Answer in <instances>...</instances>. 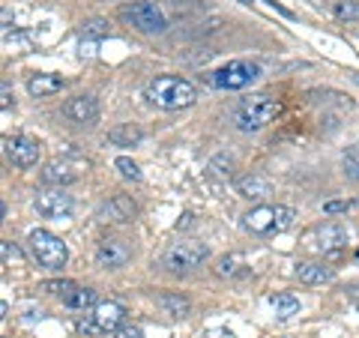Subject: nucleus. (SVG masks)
<instances>
[{
  "label": "nucleus",
  "mask_w": 359,
  "mask_h": 338,
  "mask_svg": "<svg viewBox=\"0 0 359 338\" xmlns=\"http://www.w3.org/2000/svg\"><path fill=\"white\" fill-rule=\"evenodd\" d=\"M345 171H347V177H354L359 180V147H350V150L345 153Z\"/></svg>",
  "instance_id": "obj_28"
},
{
  "label": "nucleus",
  "mask_w": 359,
  "mask_h": 338,
  "mask_svg": "<svg viewBox=\"0 0 359 338\" xmlns=\"http://www.w3.org/2000/svg\"><path fill=\"white\" fill-rule=\"evenodd\" d=\"M314 240H317L314 245L321 252H338L347 245V228L336 225V221H326V225H321L314 230Z\"/></svg>",
  "instance_id": "obj_13"
},
{
  "label": "nucleus",
  "mask_w": 359,
  "mask_h": 338,
  "mask_svg": "<svg viewBox=\"0 0 359 338\" xmlns=\"http://www.w3.org/2000/svg\"><path fill=\"white\" fill-rule=\"evenodd\" d=\"M269 302H273L275 315H279L282 320H288L299 311V300L297 296H290V293H275V296H269Z\"/></svg>",
  "instance_id": "obj_22"
},
{
  "label": "nucleus",
  "mask_w": 359,
  "mask_h": 338,
  "mask_svg": "<svg viewBox=\"0 0 359 338\" xmlns=\"http://www.w3.org/2000/svg\"><path fill=\"white\" fill-rule=\"evenodd\" d=\"M132 261V249L123 240H102L96 245V263L102 269H120Z\"/></svg>",
  "instance_id": "obj_11"
},
{
  "label": "nucleus",
  "mask_w": 359,
  "mask_h": 338,
  "mask_svg": "<svg viewBox=\"0 0 359 338\" xmlns=\"http://www.w3.org/2000/svg\"><path fill=\"white\" fill-rule=\"evenodd\" d=\"M210 171L213 174H219V177H231L234 174V159L227 153H219L213 162H210Z\"/></svg>",
  "instance_id": "obj_24"
},
{
  "label": "nucleus",
  "mask_w": 359,
  "mask_h": 338,
  "mask_svg": "<svg viewBox=\"0 0 359 338\" xmlns=\"http://www.w3.org/2000/svg\"><path fill=\"white\" fill-rule=\"evenodd\" d=\"M123 317H126V309L120 302H99L93 311H87L78 320V329L84 335H108L123 326Z\"/></svg>",
  "instance_id": "obj_6"
},
{
  "label": "nucleus",
  "mask_w": 359,
  "mask_h": 338,
  "mask_svg": "<svg viewBox=\"0 0 359 338\" xmlns=\"http://www.w3.org/2000/svg\"><path fill=\"white\" fill-rule=\"evenodd\" d=\"M27 245H30V258H34L42 269H51V273H60L69 261V249L60 237H54L51 230H30L27 234Z\"/></svg>",
  "instance_id": "obj_3"
},
{
  "label": "nucleus",
  "mask_w": 359,
  "mask_h": 338,
  "mask_svg": "<svg viewBox=\"0 0 359 338\" xmlns=\"http://www.w3.org/2000/svg\"><path fill=\"white\" fill-rule=\"evenodd\" d=\"M108 141L114 147H135V144L144 141V132L138 126H132V123H123V126H114L108 132Z\"/></svg>",
  "instance_id": "obj_18"
},
{
  "label": "nucleus",
  "mask_w": 359,
  "mask_h": 338,
  "mask_svg": "<svg viewBox=\"0 0 359 338\" xmlns=\"http://www.w3.org/2000/svg\"><path fill=\"white\" fill-rule=\"evenodd\" d=\"M63 114L72 123H81V126H90V123L99 120V102L93 96H72L66 105H63Z\"/></svg>",
  "instance_id": "obj_12"
},
{
  "label": "nucleus",
  "mask_w": 359,
  "mask_h": 338,
  "mask_svg": "<svg viewBox=\"0 0 359 338\" xmlns=\"http://www.w3.org/2000/svg\"><path fill=\"white\" fill-rule=\"evenodd\" d=\"M0 105H3V108H10V105H12V93H10V84H3V99H0Z\"/></svg>",
  "instance_id": "obj_33"
},
{
  "label": "nucleus",
  "mask_w": 359,
  "mask_h": 338,
  "mask_svg": "<svg viewBox=\"0 0 359 338\" xmlns=\"http://www.w3.org/2000/svg\"><path fill=\"white\" fill-rule=\"evenodd\" d=\"M120 19H123L129 27H135L138 33H165L168 30V15L159 3H153V0L126 3L123 10H120Z\"/></svg>",
  "instance_id": "obj_5"
},
{
  "label": "nucleus",
  "mask_w": 359,
  "mask_h": 338,
  "mask_svg": "<svg viewBox=\"0 0 359 338\" xmlns=\"http://www.w3.org/2000/svg\"><path fill=\"white\" fill-rule=\"evenodd\" d=\"M354 204L350 201H330V204H323V213H330V216H336V213H347Z\"/></svg>",
  "instance_id": "obj_32"
},
{
  "label": "nucleus",
  "mask_w": 359,
  "mask_h": 338,
  "mask_svg": "<svg viewBox=\"0 0 359 338\" xmlns=\"http://www.w3.org/2000/svg\"><path fill=\"white\" fill-rule=\"evenodd\" d=\"M293 221H297V210L293 207H284V204H260V207L249 210L243 216V228L251 230V234H282L288 230Z\"/></svg>",
  "instance_id": "obj_2"
},
{
  "label": "nucleus",
  "mask_w": 359,
  "mask_h": 338,
  "mask_svg": "<svg viewBox=\"0 0 359 338\" xmlns=\"http://www.w3.org/2000/svg\"><path fill=\"white\" fill-rule=\"evenodd\" d=\"M260 78V66L251 60H231L222 69H216L210 75V84L216 90H246Z\"/></svg>",
  "instance_id": "obj_7"
},
{
  "label": "nucleus",
  "mask_w": 359,
  "mask_h": 338,
  "mask_svg": "<svg viewBox=\"0 0 359 338\" xmlns=\"http://www.w3.org/2000/svg\"><path fill=\"white\" fill-rule=\"evenodd\" d=\"M297 276H299V282H303V285H323V282H332V269L323 267V263H299Z\"/></svg>",
  "instance_id": "obj_19"
},
{
  "label": "nucleus",
  "mask_w": 359,
  "mask_h": 338,
  "mask_svg": "<svg viewBox=\"0 0 359 338\" xmlns=\"http://www.w3.org/2000/svg\"><path fill=\"white\" fill-rule=\"evenodd\" d=\"M332 12H336V19H341V21H356L359 19V3L356 0H341V3L332 6Z\"/></svg>",
  "instance_id": "obj_23"
},
{
  "label": "nucleus",
  "mask_w": 359,
  "mask_h": 338,
  "mask_svg": "<svg viewBox=\"0 0 359 338\" xmlns=\"http://www.w3.org/2000/svg\"><path fill=\"white\" fill-rule=\"evenodd\" d=\"M240 3H243V6H251V0H240Z\"/></svg>",
  "instance_id": "obj_35"
},
{
  "label": "nucleus",
  "mask_w": 359,
  "mask_h": 338,
  "mask_svg": "<svg viewBox=\"0 0 359 338\" xmlns=\"http://www.w3.org/2000/svg\"><path fill=\"white\" fill-rule=\"evenodd\" d=\"M0 254H3V263H21L24 261V252L15 243H10V240L0 243Z\"/></svg>",
  "instance_id": "obj_27"
},
{
  "label": "nucleus",
  "mask_w": 359,
  "mask_h": 338,
  "mask_svg": "<svg viewBox=\"0 0 359 338\" xmlns=\"http://www.w3.org/2000/svg\"><path fill=\"white\" fill-rule=\"evenodd\" d=\"M63 81L60 75H51V72H42V75H34L27 81V93L30 96H36V99H45V96H54V93H60L63 90Z\"/></svg>",
  "instance_id": "obj_15"
},
{
  "label": "nucleus",
  "mask_w": 359,
  "mask_h": 338,
  "mask_svg": "<svg viewBox=\"0 0 359 338\" xmlns=\"http://www.w3.org/2000/svg\"><path fill=\"white\" fill-rule=\"evenodd\" d=\"M147 99H150V102L156 105V108H162V111H180V108H189V105H195L198 93H195V87L186 78L159 75V78H153L150 84H147Z\"/></svg>",
  "instance_id": "obj_1"
},
{
  "label": "nucleus",
  "mask_w": 359,
  "mask_h": 338,
  "mask_svg": "<svg viewBox=\"0 0 359 338\" xmlns=\"http://www.w3.org/2000/svg\"><path fill=\"white\" fill-rule=\"evenodd\" d=\"M111 338H144L141 326H132V324H123L117 333H111Z\"/></svg>",
  "instance_id": "obj_30"
},
{
  "label": "nucleus",
  "mask_w": 359,
  "mask_h": 338,
  "mask_svg": "<svg viewBox=\"0 0 359 338\" xmlns=\"http://www.w3.org/2000/svg\"><path fill=\"white\" fill-rule=\"evenodd\" d=\"M236 267H240V258H236V254H225V258H219V263H216V276L227 278L236 273Z\"/></svg>",
  "instance_id": "obj_26"
},
{
  "label": "nucleus",
  "mask_w": 359,
  "mask_h": 338,
  "mask_svg": "<svg viewBox=\"0 0 359 338\" xmlns=\"http://www.w3.org/2000/svg\"><path fill=\"white\" fill-rule=\"evenodd\" d=\"M42 287H45L48 293H60V296H66L69 291H75L78 285H75V282H45Z\"/></svg>",
  "instance_id": "obj_29"
},
{
  "label": "nucleus",
  "mask_w": 359,
  "mask_h": 338,
  "mask_svg": "<svg viewBox=\"0 0 359 338\" xmlns=\"http://www.w3.org/2000/svg\"><path fill=\"white\" fill-rule=\"evenodd\" d=\"M282 114V105L269 96H249L234 108V123L243 132H258Z\"/></svg>",
  "instance_id": "obj_4"
},
{
  "label": "nucleus",
  "mask_w": 359,
  "mask_h": 338,
  "mask_svg": "<svg viewBox=\"0 0 359 338\" xmlns=\"http://www.w3.org/2000/svg\"><path fill=\"white\" fill-rule=\"evenodd\" d=\"M3 156L15 168H34L39 162V144L27 135H12L3 138Z\"/></svg>",
  "instance_id": "obj_10"
},
{
  "label": "nucleus",
  "mask_w": 359,
  "mask_h": 338,
  "mask_svg": "<svg viewBox=\"0 0 359 338\" xmlns=\"http://www.w3.org/2000/svg\"><path fill=\"white\" fill-rule=\"evenodd\" d=\"M34 207L42 219H66L75 210V204H72V197L63 189H42L34 197Z\"/></svg>",
  "instance_id": "obj_9"
},
{
  "label": "nucleus",
  "mask_w": 359,
  "mask_h": 338,
  "mask_svg": "<svg viewBox=\"0 0 359 338\" xmlns=\"http://www.w3.org/2000/svg\"><path fill=\"white\" fill-rule=\"evenodd\" d=\"M60 300L69 311H84V315L99 306V293L90 291V287H75V291H69L66 296H60Z\"/></svg>",
  "instance_id": "obj_14"
},
{
  "label": "nucleus",
  "mask_w": 359,
  "mask_h": 338,
  "mask_svg": "<svg viewBox=\"0 0 359 338\" xmlns=\"http://www.w3.org/2000/svg\"><path fill=\"white\" fill-rule=\"evenodd\" d=\"M189 225H192V213H186V216H183V221H180L177 228H189Z\"/></svg>",
  "instance_id": "obj_34"
},
{
  "label": "nucleus",
  "mask_w": 359,
  "mask_h": 338,
  "mask_svg": "<svg viewBox=\"0 0 359 338\" xmlns=\"http://www.w3.org/2000/svg\"><path fill=\"white\" fill-rule=\"evenodd\" d=\"M236 192L246 197V201H264L269 195V180L258 177V174H249V177L236 180Z\"/></svg>",
  "instance_id": "obj_17"
},
{
  "label": "nucleus",
  "mask_w": 359,
  "mask_h": 338,
  "mask_svg": "<svg viewBox=\"0 0 359 338\" xmlns=\"http://www.w3.org/2000/svg\"><path fill=\"white\" fill-rule=\"evenodd\" d=\"M84 36H108V24H105V21L84 24Z\"/></svg>",
  "instance_id": "obj_31"
},
{
  "label": "nucleus",
  "mask_w": 359,
  "mask_h": 338,
  "mask_svg": "<svg viewBox=\"0 0 359 338\" xmlns=\"http://www.w3.org/2000/svg\"><path fill=\"white\" fill-rule=\"evenodd\" d=\"M114 168H117L126 180H141V168H138V165L129 159V156H120V159L114 162Z\"/></svg>",
  "instance_id": "obj_25"
},
{
  "label": "nucleus",
  "mask_w": 359,
  "mask_h": 338,
  "mask_svg": "<svg viewBox=\"0 0 359 338\" xmlns=\"http://www.w3.org/2000/svg\"><path fill=\"white\" fill-rule=\"evenodd\" d=\"M105 213H111V216L117 219V221H132L135 213H138V207H135L132 201H129V197L117 195V197H114V201L108 204V207H105Z\"/></svg>",
  "instance_id": "obj_21"
},
{
  "label": "nucleus",
  "mask_w": 359,
  "mask_h": 338,
  "mask_svg": "<svg viewBox=\"0 0 359 338\" xmlns=\"http://www.w3.org/2000/svg\"><path fill=\"white\" fill-rule=\"evenodd\" d=\"M207 258H210V245L207 243L183 240V243H174L165 252V267L174 269V273H189V269L201 267Z\"/></svg>",
  "instance_id": "obj_8"
},
{
  "label": "nucleus",
  "mask_w": 359,
  "mask_h": 338,
  "mask_svg": "<svg viewBox=\"0 0 359 338\" xmlns=\"http://www.w3.org/2000/svg\"><path fill=\"white\" fill-rule=\"evenodd\" d=\"M159 306L165 309L171 317H189V311H192V302L186 300V296H177V293H162Z\"/></svg>",
  "instance_id": "obj_20"
},
{
  "label": "nucleus",
  "mask_w": 359,
  "mask_h": 338,
  "mask_svg": "<svg viewBox=\"0 0 359 338\" xmlns=\"http://www.w3.org/2000/svg\"><path fill=\"white\" fill-rule=\"evenodd\" d=\"M78 180V174L69 168L66 162H48L45 168H42V183H48V186H69V183H75Z\"/></svg>",
  "instance_id": "obj_16"
}]
</instances>
